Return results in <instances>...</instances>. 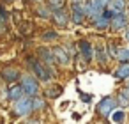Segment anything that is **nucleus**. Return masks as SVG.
Listing matches in <instances>:
<instances>
[{
	"instance_id": "nucleus-1",
	"label": "nucleus",
	"mask_w": 129,
	"mask_h": 124,
	"mask_svg": "<svg viewBox=\"0 0 129 124\" xmlns=\"http://www.w3.org/2000/svg\"><path fill=\"white\" fill-rule=\"evenodd\" d=\"M27 64L30 66V69L34 71V75L39 78V80H44V82H48L50 78H51V73L48 71V69H44V66L37 60V59H32V57H28L27 59Z\"/></svg>"
},
{
	"instance_id": "nucleus-2",
	"label": "nucleus",
	"mask_w": 129,
	"mask_h": 124,
	"mask_svg": "<svg viewBox=\"0 0 129 124\" xmlns=\"http://www.w3.org/2000/svg\"><path fill=\"white\" fill-rule=\"evenodd\" d=\"M32 112V96L23 94L20 99H16L14 103V113L16 115H27Z\"/></svg>"
},
{
	"instance_id": "nucleus-3",
	"label": "nucleus",
	"mask_w": 129,
	"mask_h": 124,
	"mask_svg": "<svg viewBox=\"0 0 129 124\" xmlns=\"http://www.w3.org/2000/svg\"><path fill=\"white\" fill-rule=\"evenodd\" d=\"M20 78H21V89H23V92H25L27 96H34V94H37V90H39V83H37L36 78H32L30 75H23V76H20Z\"/></svg>"
},
{
	"instance_id": "nucleus-4",
	"label": "nucleus",
	"mask_w": 129,
	"mask_h": 124,
	"mask_svg": "<svg viewBox=\"0 0 129 124\" xmlns=\"http://www.w3.org/2000/svg\"><path fill=\"white\" fill-rule=\"evenodd\" d=\"M115 106H117V101L113 99V97H104L101 103H99V106H97V112L101 113V115H110L113 110H115Z\"/></svg>"
},
{
	"instance_id": "nucleus-5",
	"label": "nucleus",
	"mask_w": 129,
	"mask_h": 124,
	"mask_svg": "<svg viewBox=\"0 0 129 124\" xmlns=\"http://www.w3.org/2000/svg\"><path fill=\"white\" fill-rule=\"evenodd\" d=\"M71 18H73V21L76 23V25H80L81 21H83V16H85V9H83V6H81V2H74L73 4V7H71Z\"/></svg>"
},
{
	"instance_id": "nucleus-6",
	"label": "nucleus",
	"mask_w": 129,
	"mask_h": 124,
	"mask_svg": "<svg viewBox=\"0 0 129 124\" xmlns=\"http://www.w3.org/2000/svg\"><path fill=\"white\" fill-rule=\"evenodd\" d=\"M0 75H2V78H4L7 83H14V82H18V78H20V71L14 69V67H4Z\"/></svg>"
},
{
	"instance_id": "nucleus-7",
	"label": "nucleus",
	"mask_w": 129,
	"mask_h": 124,
	"mask_svg": "<svg viewBox=\"0 0 129 124\" xmlns=\"http://www.w3.org/2000/svg\"><path fill=\"white\" fill-rule=\"evenodd\" d=\"M125 23H127V20H125L124 11H118V13H115V14H113L110 27H111V29H115V30H118V29H124V27H125Z\"/></svg>"
},
{
	"instance_id": "nucleus-8",
	"label": "nucleus",
	"mask_w": 129,
	"mask_h": 124,
	"mask_svg": "<svg viewBox=\"0 0 129 124\" xmlns=\"http://www.w3.org/2000/svg\"><path fill=\"white\" fill-rule=\"evenodd\" d=\"M78 48H80V52H81L83 59H85L87 62H90V60H92V55H94L92 44H90L88 41H80V43H78Z\"/></svg>"
},
{
	"instance_id": "nucleus-9",
	"label": "nucleus",
	"mask_w": 129,
	"mask_h": 124,
	"mask_svg": "<svg viewBox=\"0 0 129 124\" xmlns=\"http://www.w3.org/2000/svg\"><path fill=\"white\" fill-rule=\"evenodd\" d=\"M51 52H53V57H55V60H57V62H60L62 66H66V64L71 60V57L67 55L66 48H60V46H57V48H53Z\"/></svg>"
},
{
	"instance_id": "nucleus-10",
	"label": "nucleus",
	"mask_w": 129,
	"mask_h": 124,
	"mask_svg": "<svg viewBox=\"0 0 129 124\" xmlns=\"http://www.w3.org/2000/svg\"><path fill=\"white\" fill-rule=\"evenodd\" d=\"M53 20H55L57 25H60V27H66L67 21H69V18H67V14H66V11H64L62 7H57V9H55V13H53Z\"/></svg>"
},
{
	"instance_id": "nucleus-11",
	"label": "nucleus",
	"mask_w": 129,
	"mask_h": 124,
	"mask_svg": "<svg viewBox=\"0 0 129 124\" xmlns=\"http://www.w3.org/2000/svg\"><path fill=\"white\" fill-rule=\"evenodd\" d=\"M37 55H39V59H41L43 62H46V64H51V62L55 60V57H53V52H51L50 48H44V46L37 48Z\"/></svg>"
},
{
	"instance_id": "nucleus-12",
	"label": "nucleus",
	"mask_w": 129,
	"mask_h": 124,
	"mask_svg": "<svg viewBox=\"0 0 129 124\" xmlns=\"http://www.w3.org/2000/svg\"><path fill=\"white\" fill-rule=\"evenodd\" d=\"M23 94H25V92H23L21 85H13V87L9 89V92H7V97L13 99V101H16V99H20Z\"/></svg>"
},
{
	"instance_id": "nucleus-13",
	"label": "nucleus",
	"mask_w": 129,
	"mask_h": 124,
	"mask_svg": "<svg viewBox=\"0 0 129 124\" xmlns=\"http://www.w3.org/2000/svg\"><path fill=\"white\" fill-rule=\"evenodd\" d=\"M94 27L99 29V30H104V29L110 27V20H106L103 14H99L97 18H94Z\"/></svg>"
},
{
	"instance_id": "nucleus-14",
	"label": "nucleus",
	"mask_w": 129,
	"mask_h": 124,
	"mask_svg": "<svg viewBox=\"0 0 129 124\" xmlns=\"http://www.w3.org/2000/svg\"><path fill=\"white\" fill-rule=\"evenodd\" d=\"M117 78H129V60H124V64L115 71Z\"/></svg>"
},
{
	"instance_id": "nucleus-15",
	"label": "nucleus",
	"mask_w": 129,
	"mask_h": 124,
	"mask_svg": "<svg viewBox=\"0 0 129 124\" xmlns=\"http://www.w3.org/2000/svg\"><path fill=\"white\" fill-rule=\"evenodd\" d=\"M108 6L111 7V11L118 13V11H124V7H125V0H110Z\"/></svg>"
},
{
	"instance_id": "nucleus-16",
	"label": "nucleus",
	"mask_w": 129,
	"mask_h": 124,
	"mask_svg": "<svg viewBox=\"0 0 129 124\" xmlns=\"http://www.w3.org/2000/svg\"><path fill=\"white\" fill-rule=\"evenodd\" d=\"M44 106V99L43 97H37L36 94L32 96V112H36V110H41Z\"/></svg>"
},
{
	"instance_id": "nucleus-17",
	"label": "nucleus",
	"mask_w": 129,
	"mask_h": 124,
	"mask_svg": "<svg viewBox=\"0 0 129 124\" xmlns=\"http://www.w3.org/2000/svg\"><path fill=\"white\" fill-rule=\"evenodd\" d=\"M118 103L120 105H129V89H124V90H120V94H118Z\"/></svg>"
},
{
	"instance_id": "nucleus-18",
	"label": "nucleus",
	"mask_w": 129,
	"mask_h": 124,
	"mask_svg": "<svg viewBox=\"0 0 129 124\" xmlns=\"http://www.w3.org/2000/svg\"><path fill=\"white\" fill-rule=\"evenodd\" d=\"M95 55H97V60H99L101 64L106 62V59H108V57H106L108 53H106V50H104L103 46H97V48H95Z\"/></svg>"
},
{
	"instance_id": "nucleus-19",
	"label": "nucleus",
	"mask_w": 129,
	"mask_h": 124,
	"mask_svg": "<svg viewBox=\"0 0 129 124\" xmlns=\"http://www.w3.org/2000/svg\"><path fill=\"white\" fill-rule=\"evenodd\" d=\"M57 39H58L57 32H44L43 34V41H57Z\"/></svg>"
},
{
	"instance_id": "nucleus-20",
	"label": "nucleus",
	"mask_w": 129,
	"mask_h": 124,
	"mask_svg": "<svg viewBox=\"0 0 129 124\" xmlns=\"http://www.w3.org/2000/svg\"><path fill=\"white\" fill-rule=\"evenodd\" d=\"M124 119H125V115H124V112H122V110H117V112L111 115V120H113V122H122Z\"/></svg>"
},
{
	"instance_id": "nucleus-21",
	"label": "nucleus",
	"mask_w": 129,
	"mask_h": 124,
	"mask_svg": "<svg viewBox=\"0 0 129 124\" xmlns=\"http://www.w3.org/2000/svg\"><path fill=\"white\" fill-rule=\"evenodd\" d=\"M37 14H39L41 18H50V16H51L50 7H39V9H37Z\"/></svg>"
},
{
	"instance_id": "nucleus-22",
	"label": "nucleus",
	"mask_w": 129,
	"mask_h": 124,
	"mask_svg": "<svg viewBox=\"0 0 129 124\" xmlns=\"http://www.w3.org/2000/svg\"><path fill=\"white\" fill-rule=\"evenodd\" d=\"M50 4L53 9H57V7H62V0H50Z\"/></svg>"
},
{
	"instance_id": "nucleus-23",
	"label": "nucleus",
	"mask_w": 129,
	"mask_h": 124,
	"mask_svg": "<svg viewBox=\"0 0 129 124\" xmlns=\"http://www.w3.org/2000/svg\"><path fill=\"white\" fill-rule=\"evenodd\" d=\"M108 50H110V53H108L110 57H115V55H117V48H115V44H110Z\"/></svg>"
},
{
	"instance_id": "nucleus-24",
	"label": "nucleus",
	"mask_w": 129,
	"mask_h": 124,
	"mask_svg": "<svg viewBox=\"0 0 129 124\" xmlns=\"http://www.w3.org/2000/svg\"><path fill=\"white\" fill-rule=\"evenodd\" d=\"M2 20H7V13H6V9L0 7V21H2Z\"/></svg>"
},
{
	"instance_id": "nucleus-25",
	"label": "nucleus",
	"mask_w": 129,
	"mask_h": 124,
	"mask_svg": "<svg viewBox=\"0 0 129 124\" xmlns=\"http://www.w3.org/2000/svg\"><path fill=\"white\" fill-rule=\"evenodd\" d=\"M108 2H110V0H99V4H101L103 7H106V6H108Z\"/></svg>"
},
{
	"instance_id": "nucleus-26",
	"label": "nucleus",
	"mask_w": 129,
	"mask_h": 124,
	"mask_svg": "<svg viewBox=\"0 0 129 124\" xmlns=\"http://www.w3.org/2000/svg\"><path fill=\"white\" fill-rule=\"evenodd\" d=\"M125 39L129 41V29H127V32H125Z\"/></svg>"
},
{
	"instance_id": "nucleus-27",
	"label": "nucleus",
	"mask_w": 129,
	"mask_h": 124,
	"mask_svg": "<svg viewBox=\"0 0 129 124\" xmlns=\"http://www.w3.org/2000/svg\"><path fill=\"white\" fill-rule=\"evenodd\" d=\"M71 2H73V4H74V2H81V0H71Z\"/></svg>"
},
{
	"instance_id": "nucleus-28",
	"label": "nucleus",
	"mask_w": 129,
	"mask_h": 124,
	"mask_svg": "<svg viewBox=\"0 0 129 124\" xmlns=\"http://www.w3.org/2000/svg\"><path fill=\"white\" fill-rule=\"evenodd\" d=\"M6 2H13V0H6Z\"/></svg>"
},
{
	"instance_id": "nucleus-29",
	"label": "nucleus",
	"mask_w": 129,
	"mask_h": 124,
	"mask_svg": "<svg viewBox=\"0 0 129 124\" xmlns=\"http://www.w3.org/2000/svg\"><path fill=\"white\" fill-rule=\"evenodd\" d=\"M36 2H41V0H36Z\"/></svg>"
},
{
	"instance_id": "nucleus-30",
	"label": "nucleus",
	"mask_w": 129,
	"mask_h": 124,
	"mask_svg": "<svg viewBox=\"0 0 129 124\" xmlns=\"http://www.w3.org/2000/svg\"><path fill=\"white\" fill-rule=\"evenodd\" d=\"M127 89H129V83H127Z\"/></svg>"
}]
</instances>
